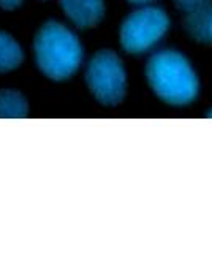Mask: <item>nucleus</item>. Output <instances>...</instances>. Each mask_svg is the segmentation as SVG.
I'll return each instance as SVG.
<instances>
[{
	"mask_svg": "<svg viewBox=\"0 0 212 253\" xmlns=\"http://www.w3.org/2000/svg\"><path fill=\"white\" fill-rule=\"evenodd\" d=\"M146 81L155 97L170 106H187L198 98L200 78L188 57L165 47L151 54L144 68Z\"/></svg>",
	"mask_w": 212,
	"mask_h": 253,
	"instance_id": "nucleus-1",
	"label": "nucleus"
},
{
	"mask_svg": "<svg viewBox=\"0 0 212 253\" xmlns=\"http://www.w3.org/2000/svg\"><path fill=\"white\" fill-rule=\"evenodd\" d=\"M35 63L51 81H67L80 71L84 47L80 37L65 24L48 21L34 38Z\"/></svg>",
	"mask_w": 212,
	"mask_h": 253,
	"instance_id": "nucleus-2",
	"label": "nucleus"
},
{
	"mask_svg": "<svg viewBox=\"0 0 212 253\" xmlns=\"http://www.w3.org/2000/svg\"><path fill=\"white\" fill-rule=\"evenodd\" d=\"M171 27L170 14L157 5L138 6L121 24L119 42L125 52L139 55L152 51Z\"/></svg>",
	"mask_w": 212,
	"mask_h": 253,
	"instance_id": "nucleus-3",
	"label": "nucleus"
},
{
	"mask_svg": "<svg viewBox=\"0 0 212 253\" xmlns=\"http://www.w3.org/2000/svg\"><path fill=\"white\" fill-rule=\"evenodd\" d=\"M85 84L98 103L117 106L127 95V71L119 54L100 49L92 55L85 67Z\"/></svg>",
	"mask_w": 212,
	"mask_h": 253,
	"instance_id": "nucleus-4",
	"label": "nucleus"
},
{
	"mask_svg": "<svg viewBox=\"0 0 212 253\" xmlns=\"http://www.w3.org/2000/svg\"><path fill=\"white\" fill-rule=\"evenodd\" d=\"M67 19L78 29H92L105 18V0H59Z\"/></svg>",
	"mask_w": 212,
	"mask_h": 253,
	"instance_id": "nucleus-5",
	"label": "nucleus"
},
{
	"mask_svg": "<svg viewBox=\"0 0 212 253\" xmlns=\"http://www.w3.org/2000/svg\"><path fill=\"white\" fill-rule=\"evenodd\" d=\"M24 62L22 46L8 32L0 30V73H10Z\"/></svg>",
	"mask_w": 212,
	"mask_h": 253,
	"instance_id": "nucleus-6",
	"label": "nucleus"
},
{
	"mask_svg": "<svg viewBox=\"0 0 212 253\" xmlns=\"http://www.w3.org/2000/svg\"><path fill=\"white\" fill-rule=\"evenodd\" d=\"M29 114V103L21 92L14 89L0 90V117L19 119Z\"/></svg>",
	"mask_w": 212,
	"mask_h": 253,
	"instance_id": "nucleus-7",
	"label": "nucleus"
},
{
	"mask_svg": "<svg viewBox=\"0 0 212 253\" xmlns=\"http://www.w3.org/2000/svg\"><path fill=\"white\" fill-rule=\"evenodd\" d=\"M176 5L177 10L184 11V13H192V11H196L200 10V8H204L211 5V0H172Z\"/></svg>",
	"mask_w": 212,
	"mask_h": 253,
	"instance_id": "nucleus-8",
	"label": "nucleus"
},
{
	"mask_svg": "<svg viewBox=\"0 0 212 253\" xmlns=\"http://www.w3.org/2000/svg\"><path fill=\"white\" fill-rule=\"evenodd\" d=\"M24 0H0V8L6 11H11V10H16L22 5Z\"/></svg>",
	"mask_w": 212,
	"mask_h": 253,
	"instance_id": "nucleus-9",
	"label": "nucleus"
},
{
	"mask_svg": "<svg viewBox=\"0 0 212 253\" xmlns=\"http://www.w3.org/2000/svg\"><path fill=\"white\" fill-rule=\"evenodd\" d=\"M204 42L212 43V6L209 11V18H208V26H206V40Z\"/></svg>",
	"mask_w": 212,
	"mask_h": 253,
	"instance_id": "nucleus-10",
	"label": "nucleus"
},
{
	"mask_svg": "<svg viewBox=\"0 0 212 253\" xmlns=\"http://www.w3.org/2000/svg\"><path fill=\"white\" fill-rule=\"evenodd\" d=\"M127 2L135 6H146V5H154L157 0H127Z\"/></svg>",
	"mask_w": 212,
	"mask_h": 253,
	"instance_id": "nucleus-11",
	"label": "nucleus"
},
{
	"mask_svg": "<svg viewBox=\"0 0 212 253\" xmlns=\"http://www.w3.org/2000/svg\"><path fill=\"white\" fill-rule=\"evenodd\" d=\"M206 116H208V117H212V108H211V109H209V113H208V114H206Z\"/></svg>",
	"mask_w": 212,
	"mask_h": 253,
	"instance_id": "nucleus-12",
	"label": "nucleus"
}]
</instances>
